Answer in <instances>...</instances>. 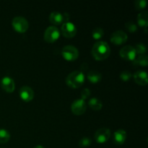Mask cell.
Returning <instances> with one entry per match:
<instances>
[{"label": "cell", "instance_id": "obj_1", "mask_svg": "<svg viewBox=\"0 0 148 148\" xmlns=\"http://www.w3.org/2000/svg\"><path fill=\"white\" fill-rule=\"evenodd\" d=\"M91 53L95 60L103 61L106 59L109 56L111 53V49L106 42L99 40L93 45Z\"/></svg>", "mask_w": 148, "mask_h": 148}, {"label": "cell", "instance_id": "obj_2", "mask_svg": "<svg viewBox=\"0 0 148 148\" xmlns=\"http://www.w3.org/2000/svg\"><path fill=\"white\" fill-rule=\"evenodd\" d=\"M85 74L82 70H77L72 72L66 77V83L69 88H79L85 82Z\"/></svg>", "mask_w": 148, "mask_h": 148}, {"label": "cell", "instance_id": "obj_3", "mask_svg": "<svg viewBox=\"0 0 148 148\" xmlns=\"http://www.w3.org/2000/svg\"><path fill=\"white\" fill-rule=\"evenodd\" d=\"M12 25L15 31L17 33H23L27 30L29 27V24L27 20L25 17L17 16L13 18L12 21Z\"/></svg>", "mask_w": 148, "mask_h": 148}, {"label": "cell", "instance_id": "obj_4", "mask_svg": "<svg viewBox=\"0 0 148 148\" xmlns=\"http://www.w3.org/2000/svg\"><path fill=\"white\" fill-rule=\"evenodd\" d=\"M62 56L65 60L68 62L75 61L79 56V51L75 46L68 45L63 47L62 50Z\"/></svg>", "mask_w": 148, "mask_h": 148}, {"label": "cell", "instance_id": "obj_5", "mask_svg": "<svg viewBox=\"0 0 148 148\" xmlns=\"http://www.w3.org/2000/svg\"><path fill=\"white\" fill-rule=\"evenodd\" d=\"M59 37H60V31L54 25L48 27L45 30L44 36H43L45 41L49 43L56 42L59 38Z\"/></svg>", "mask_w": 148, "mask_h": 148}, {"label": "cell", "instance_id": "obj_6", "mask_svg": "<svg viewBox=\"0 0 148 148\" xmlns=\"http://www.w3.org/2000/svg\"><path fill=\"white\" fill-rule=\"evenodd\" d=\"M87 109V104L85 101L82 100V98L77 99L74 101L71 106V110L72 112L76 116H80L85 114Z\"/></svg>", "mask_w": 148, "mask_h": 148}, {"label": "cell", "instance_id": "obj_7", "mask_svg": "<svg viewBox=\"0 0 148 148\" xmlns=\"http://www.w3.org/2000/svg\"><path fill=\"white\" fill-rule=\"evenodd\" d=\"M119 55L122 59L127 61H130V62H134L137 57L135 49L132 46H124L120 50Z\"/></svg>", "mask_w": 148, "mask_h": 148}, {"label": "cell", "instance_id": "obj_8", "mask_svg": "<svg viewBox=\"0 0 148 148\" xmlns=\"http://www.w3.org/2000/svg\"><path fill=\"white\" fill-rule=\"evenodd\" d=\"M62 33L65 38H72L75 37L77 33L76 26L71 22H66L62 25Z\"/></svg>", "mask_w": 148, "mask_h": 148}, {"label": "cell", "instance_id": "obj_9", "mask_svg": "<svg viewBox=\"0 0 148 148\" xmlns=\"http://www.w3.org/2000/svg\"><path fill=\"white\" fill-rule=\"evenodd\" d=\"M111 137V131L107 128H101L97 130L94 135V139L99 144L106 143Z\"/></svg>", "mask_w": 148, "mask_h": 148}, {"label": "cell", "instance_id": "obj_10", "mask_svg": "<svg viewBox=\"0 0 148 148\" xmlns=\"http://www.w3.org/2000/svg\"><path fill=\"white\" fill-rule=\"evenodd\" d=\"M49 21L54 25H59L68 22L67 14H62L59 12H52L49 15Z\"/></svg>", "mask_w": 148, "mask_h": 148}, {"label": "cell", "instance_id": "obj_11", "mask_svg": "<svg viewBox=\"0 0 148 148\" xmlns=\"http://www.w3.org/2000/svg\"><path fill=\"white\" fill-rule=\"evenodd\" d=\"M128 39L127 33L122 30H116L111 34L110 40L115 45H122L127 42Z\"/></svg>", "mask_w": 148, "mask_h": 148}, {"label": "cell", "instance_id": "obj_12", "mask_svg": "<svg viewBox=\"0 0 148 148\" xmlns=\"http://www.w3.org/2000/svg\"><path fill=\"white\" fill-rule=\"evenodd\" d=\"M20 97L25 102H30L34 98V91L29 86H23L20 89Z\"/></svg>", "mask_w": 148, "mask_h": 148}, {"label": "cell", "instance_id": "obj_13", "mask_svg": "<svg viewBox=\"0 0 148 148\" xmlns=\"http://www.w3.org/2000/svg\"><path fill=\"white\" fill-rule=\"evenodd\" d=\"M1 88L6 91L7 92L11 93L14 90L15 88V83L13 79H12L10 77H4L1 80Z\"/></svg>", "mask_w": 148, "mask_h": 148}, {"label": "cell", "instance_id": "obj_14", "mask_svg": "<svg viewBox=\"0 0 148 148\" xmlns=\"http://www.w3.org/2000/svg\"><path fill=\"white\" fill-rule=\"evenodd\" d=\"M133 77H134V79L135 82L138 85H142V86H145L148 83L147 74V72H144V71H137L134 74Z\"/></svg>", "mask_w": 148, "mask_h": 148}, {"label": "cell", "instance_id": "obj_15", "mask_svg": "<svg viewBox=\"0 0 148 148\" xmlns=\"http://www.w3.org/2000/svg\"><path fill=\"white\" fill-rule=\"evenodd\" d=\"M127 139V132L123 130H119L114 134V143L117 145L124 144Z\"/></svg>", "mask_w": 148, "mask_h": 148}, {"label": "cell", "instance_id": "obj_16", "mask_svg": "<svg viewBox=\"0 0 148 148\" xmlns=\"http://www.w3.org/2000/svg\"><path fill=\"white\" fill-rule=\"evenodd\" d=\"M88 79L90 82L96 84L102 79V75L96 70H92L88 74Z\"/></svg>", "mask_w": 148, "mask_h": 148}, {"label": "cell", "instance_id": "obj_17", "mask_svg": "<svg viewBox=\"0 0 148 148\" xmlns=\"http://www.w3.org/2000/svg\"><path fill=\"white\" fill-rule=\"evenodd\" d=\"M137 24L139 26L146 28L148 24V14L147 12H142L137 16Z\"/></svg>", "mask_w": 148, "mask_h": 148}, {"label": "cell", "instance_id": "obj_18", "mask_svg": "<svg viewBox=\"0 0 148 148\" xmlns=\"http://www.w3.org/2000/svg\"><path fill=\"white\" fill-rule=\"evenodd\" d=\"M88 106L94 111H100L103 107V103L98 98H92L88 101Z\"/></svg>", "mask_w": 148, "mask_h": 148}, {"label": "cell", "instance_id": "obj_19", "mask_svg": "<svg viewBox=\"0 0 148 148\" xmlns=\"http://www.w3.org/2000/svg\"><path fill=\"white\" fill-rule=\"evenodd\" d=\"M134 63L138 66H146L148 64V58L146 55H139L137 57H136L135 60L134 61Z\"/></svg>", "mask_w": 148, "mask_h": 148}, {"label": "cell", "instance_id": "obj_20", "mask_svg": "<svg viewBox=\"0 0 148 148\" xmlns=\"http://www.w3.org/2000/svg\"><path fill=\"white\" fill-rule=\"evenodd\" d=\"M10 139V134L8 131L4 129H0V143L4 144L7 143Z\"/></svg>", "mask_w": 148, "mask_h": 148}, {"label": "cell", "instance_id": "obj_21", "mask_svg": "<svg viewBox=\"0 0 148 148\" xmlns=\"http://www.w3.org/2000/svg\"><path fill=\"white\" fill-rule=\"evenodd\" d=\"M104 35V31L101 27H96L92 30V36L95 40H100Z\"/></svg>", "mask_w": 148, "mask_h": 148}, {"label": "cell", "instance_id": "obj_22", "mask_svg": "<svg viewBox=\"0 0 148 148\" xmlns=\"http://www.w3.org/2000/svg\"><path fill=\"white\" fill-rule=\"evenodd\" d=\"M135 49V51L137 53V55H145V53L147 51V48H146L145 45L143 43H138L136 45L135 47H134Z\"/></svg>", "mask_w": 148, "mask_h": 148}, {"label": "cell", "instance_id": "obj_23", "mask_svg": "<svg viewBox=\"0 0 148 148\" xmlns=\"http://www.w3.org/2000/svg\"><path fill=\"white\" fill-rule=\"evenodd\" d=\"M119 77H120V79H121L122 81H124V82H128V81L132 78V73L130 72V71L124 70L120 74Z\"/></svg>", "mask_w": 148, "mask_h": 148}, {"label": "cell", "instance_id": "obj_24", "mask_svg": "<svg viewBox=\"0 0 148 148\" xmlns=\"http://www.w3.org/2000/svg\"><path fill=\"white\" fill-rule=\"evenodd\" d=\"M91 143H92V141H91L90 139L88 138V137H82V138L79 140L78 145H79V146L80 147L84 148V147H89V146L91 145Z\"/></svg>", "mask_w": 148, "mask_h": 148}, {"label": "cell", "instance_id": "obj_25", "mask_svg": "<svg viewBox=\"0 0 148 148\" xmlns=\"http://www.w3.org/2000/svg\"><path fill=\"white\" fill-rule=\"evenodd\" d=\"M125 27L130 33H134L137 30V26L133 22H127L125 24Z\"/></svg>", "mask_w": 148, "mask_h": 148}, {"label": "cell", "instance_id": "obj_26", "mask_svg": "<svg viewBox=\"0 0 148 148\" xmlns=\"http://www.w3.org/2000/svg\"><path fill=\"white\" fill-rule=\"evenodd\" d=\"M135 8L138 10H142L145 9L147 6V1L145 0H137L134 2Z\"/></svg>", "mask_w": 148, "mask_h": 148}, {"label": "cell", "instance_id": "obj_27", "mask_svg": "<svg viewBox=\"0 0 148 148\" xmlns=\"http://www.w3.org/2000/svg\"><path fill=\"white\" fill-rule=\"evenodd\" d=\"M90 95V90L88 89V88H85L81 92V98L84 100V101L88 98H89Z\"/></svg>", "mask_w": 148, "mask_h": 148}, {"label": "cell", "instance_id": "obj_28", "mask_svg": "<svg viewBox=\"0 0 148 148\" xmlns=\"http://www.w3.org/2000/svg\"><path fill=\"white\" fill-rule=\"evenodd\" d=\"M33 148H44V147H43V146H41V145H37V146H36V147H33Z\"/></svg>", "mask_w": 148, "mask_h": 148}]
</instances>
